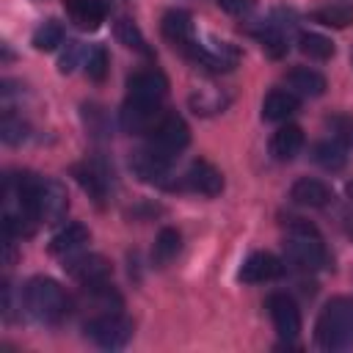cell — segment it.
Returning <instances> with one entry per match:
<instances>
[{"mask_svg": "<svg viewBox=\"0 0 353 353\" xmlns=\"http://www.w3.org/2000/svg\"><path fill=\"white\" fill-rule=\"evenodd\" d=\"M345 193H347V199H350V201H353V179H350V182H347V185H345Z\"/></svg>", "mask_w": 353, "mask_h": 353, "instance_id": "cell-34", "label": "cell"}, {"mask_svg": "<svg viewBox=\"0 0 353 353\" xmlns=\"http://www.w3.org/2000/svg\"><path fill=\"white\" fill-rule=\"evenodd\" d=\"M83 331H85V336L97 347H102V350H121L130 342V336H132V323L121 312L108 309V312L91 317L83 325Z\"/></svg>", "mask_w": 353, "mask_h": 353, "instance_id": "cell-6", "label": "cell"}, {"mask_svg": "<svg viewBox=\"0 0 353 353\" xmlns=\"http://www.w3.org/2000/svg\"><path fill=\"white\" fill-rule=\"evenodd\" d=\"M287 85H290V91L292 94H298V97H323L325 94V88H328V83H325V77L317 72V69H312V66H295V69H290L287 72Z\"/></svg>", "mask_w": 353, "mask_h": 353, "instance_id": "cell-20", "label": "cell"}, {"mask_svg": "<svg viewBox=\"0 0 353 353\" xmlns=\"http://www.w3.org/2000/svg\"><path fill=\"white\" fill-rule=\"evenodd\" d=\"M221 11H226L229 17H251L256 8V0H215Z\"/></svg>", "mask_w": 353, "mask_h": 353, "instance_id": "cell-31", "label": "cell"}, {"mask_svg": "<svg viewBox=\"0 0 353 353\" xmlns=\"http://www.w3.org/2000/svg\"><path fill=\"white\" fill-rule=\"evenodd\" d=\"M160 116H163V110L157 105H141V102L124 99V105L119 110V124L130 135H149V130L157 124Z\"/></svg>", "mask_w": 353, "mask_h": 353, "instance_id": "cell-15", "label": "cell"}, {"mask_svg": "<svg viewBox=\"0 0 353 353\" xmlns=\"http://www.w3.org/2000/svg\"><path fill=\"white\" fill-rule=\"evenodd\" d=\"M58 44H63V28H61L55 19H47V22H41V25L33 30V47H36V50L50 52V50H55Z\"/></svg>", "mask_w": 353, "mask_h": 353, "instance_id": "cell-28", "label": "cell"}, {"mask_svg": "<svg viewBox=\"0 0 353 353\" xmlns=\"http://www.w3.org/2000/svg\"><path fill=\"white\" fill-rule=\"evenodd\" d=\"M80 41H66V50H63V55H61V61H58V69L66 74V72H72L74 69V63H77V58H80Z\"/></svg>", "mask_w": 353, "mask_h": 353, "instance_id": "cell-32", "label": "cell"}, {"mask_svg": "<svg viewBox=\"0 0 353 353\" xmlns=\"http://www.w3.org/2000/svg\"><path fill=\"white\" fill-rule=\"evenodd\" d=\"M66 273L83 284V287H94V284H105L110 281V262L99 254H80V256H72L66 259Z\"/></svg>", "mask_w": 353, "mask_h": 353, "instance_id": "cell-12", "label": "cell"}, {"mask_svg": "<svg viewBox=\"0 0 353 353\" xmlns=\"http://www.w3.org/2000/svg\"><path fill=\"white\" fill-rule=\"evenodd\" d=\"M312 160H314L323 171H339V168H345V163H347V146H345L339 138L320 141V143H314V149H312Z\"/></svg>", "mask_w": 353, "mask_h": 353, "instance_id": "cell-23", "label": "cell"}, {"mask_svg": "<svg viewBox=\"0 0 353 353\" xmlns=\"http://www.w3.org/2000/svg\"><path fill=\"white\" fill-rule=\"evenodd\" d=\"M314 345L320 350H345L353 345V298H331L314 323Z\"/></svg>", "mask_w": 353, "mask_h": 353, "instance_id": "cell-3", "label": "cell"}, {"mask_svg": "<svg viewBox=\"0 0 353 353\" xmlns=\"http://www.w3.org/2000/svg\"><path fill=\"white\" fill-rule=\"evenodd\" d=\"M154 149H160L168 157H176L188 143H190V127L179 113H163L157 124L149 130V141Z\"/></svg>", "mask_w": 353, "mask_h": 353, "instance_id": "cell-8", "label": "cell"}, {"mask_svg": "<svg viewBox=\"0 0 353 353\" xmlns=\"http://www.w3.org/2000/svg\"><path fill=\"white\" fill-rule=\"evenodd\" d=\"M179 248H182V234H179L174 226H165V229H160L157 237H154V245H152V262H154L157 268H165L171 259H176Z\"/></svg>", "mask_w": 353, "mask_h": 353, "instance_id": "cell-24", "label": "cell"}, {"mask_svg": "<svg viewBox=\"0 0 353 353\" xmlns=\"http://www.w3.org/2000/svg\"><path fill=\"white\" fill-rule=\"evenodd\" d=\"M350 61H353V55H350Z\"/></svg>", "mask_w": 353, "mask_h": 353, "instance_id": "cell-35", "label": "cell"}, {"mask_svg": "<svg viewBox=\"0 0 353 353\" xmlns=\"http://www.w3.org/2000/svg\"><path fill=\"white\" fill-rule=\"evenodd\" d=\"M284 256L292 268L314 273L331 268V254L323 243V234L314 223L303 218H287V237H284Z\"/></svg>", "mask_w": 353, "mask_h": 353, "instance_id": "cell-2", "label": "cell"}, {"mask_svg": "<svg viewBox=\"0 0 353 353\" xmlns=\"http://www.w3.org/2000/svg\"><path fill=\"white\" fill-rule=\"evenodd\" d=\"M113 33H116V39H119L127 50L141 52V55H152V50H149V44H146L141 28L135 25V19H130V17H119V19L113 22Z\"/></svg>", "mask_w": 353, "mask_h": 353, "instance_id": "cell-25", "label": "cell"}, {"mask_svg": "<svg viewBox=\"0 0 353 353\" xmlns=\"http://www.w3.org/2000/svg\"><path fill=\"white\" fill-rule=\"evenodd\" d=\"M182 55L190 63H196V66H201L207 72H232L237 66V61H240V52H237L234 44H229L223 39H215V36H199V33L182 50Z\"/></svg>", "mask_w": 353, "mask_h": 353, "instance_id": "cell-5", "label": "cell"}, {"mask_svg": "<svg viewBox=\"0 0 353 353\" xmlns=\"http://www.w3.org/2000/svg\"><path fill=\"white\" fill-rule=\"evenodd\" d=\"M171 163L174 157L163 154L160 149H154L152 143L135 149L130 154V168L132 174L146 182V185H157V188H176V182H171Z\"/></svg>", "mask_w": 353, "mask_h": 353, "instance_id": "cell-7", "label": "cell"}, {"mask_svg": "<svg viewBox=\"0 0 353 353\" xmlns=\"http://www.w3.org/2000/svg\"><path fill=\"white\" fill-rule=\"evenodd\" d=\"M268 149H270V157L279 160V163L295 160V157L301 154V149H303V130H301L298 124H284V127H279V130L270 135Z\"/></svg>", "mask_w": 353, "mask_h": 353, "instance_id": "cell-19", "label": "cell"}, {"mask_svg": "<svg viewBox=\"0 0 353 353\" xmlns=\"http://www.w3.org/2000/svg\"><path fill=\"white\" fill-rule=\"evenodd\" d=\"M160 30H163L165 41L182 52V50L196 39L193 14L185 11V8H168V11L163 14V19H160Z\"/></svg>", "mask_w": 353, "mask_h": 353, "instance_id": "cell-14", "label": "cell"}, {"mask_svg": "<svg viewBox=\"0 0 353 353\" xmlns=\"http://www.w3.org/2000/svg\"><path fill=\"white\" fill-rule=\"evenodd\" d=\"M25 309L28 314L41 323V325H58L66 320L69 314V295L63 292V287L50 279V276H33L28 284H25Z\"/></svg>", "mask_w": 353, "mask_h": 353, "instance_id": "cell-4", "label": "cell"}, {"mask_svg": "<svg viewBox=\"0 0 353 353\" xmlns=\"http://www.w3.org/2000/svg\"><path fill=\"white\" fill-rule=\"evenodd\" d=\"M63 11L80 30H97L108 19L110 8L105 0H63Z\"/></svg>", "mask_w": 353, "mask_h": 353, "instance_id": "cell-18", "label": "cell"}, {"mask_svg": "<svg viewBox=\"0 0 353 353\" xmlns=\"http://www.w3.org/2000/svg\"><path fill=\"white\" fill-rule=\"evenodd\" d=\"M290 199L301 207H312V210H320V207H328L334 201V190L317 179V176H301L292 182L290 188Z\"/></svg>", "mask_w": 353, "mask_h": 353, "instance_id": "cell-17", "label": "cell"}, {"mask_svg": "<svg viewBox=\"0 0 353 353\" xmlns=\"http://www.w3.org/2000/svg\"><path fill=\"white\" fill-rule=\"evenodd\" d=\"M0 132H3V141L11 146H19L22 141H28V124L22 121V116H14L11 108H6V113H3Z\"/></svg>", "mask_w": 353, "mask_h": 353, "instance_id": "cell-30", "label": "cell"}, {"mask_svg": "<svg viewBox=\"0 0 353 353\" xmlns=\"http://www.w3.org/2000/svg\"><path fill=\"white\" fill-rule=\"evenodd\" d=\"M108 69H110V58H108V50L102 44H94L88 52H85V74L94 80V83H102L108 77Z\"/></svg>", "mask_w": 353, "mask_h": 353, "instance_id": "cell-29", "label": "cell"}, {"mask_svg": "<svg viewBox=\"0 0 353 353\" xmlns=\"http://www.w3.org/2000/svg\"><path fill=\"white\" fill-rule=\"evenodd\" d=\"M72 176L77 179V185L88 193V199H94L97 204H102L108 199V190H110V176L105 171V165L94 163V160H85V163H77L72 165Z\"/></svg>", "mask_w": 353, "mask_h": 353, "instance_id": "cell-16", "label": "cell"}, {"mask_svg": "<svg viewBox=\"0 0 353 353\" xmlns=\"http://www.w3.org/2000/svg\"><path fill=\"white\" fill-rule=\"evenodd\" d=\"M268 312H270L276 334L284 342L298 339V334H301V309H298V303L287 292H273L268 298Z\"/></svg>", "mask_w": 353, "mask_h": 353, "instance_id": "cell-10", "label": "cell"}, {"mask_svg": "<svg viewBox=\"0 0 353 353\" xmlns=\"http://www.w3.org/2000/svg\"><path fill=\"white\" fill-rule=\"evenodd\" d=\"M301 108V97L290 88H276L262 99V119L265 121H284Z\"/></svg>", "mask_w": 353, "mask_h": 353, "instance_id": "cell-21", "label": "cell"}, {"mask_svg": "<svg viewBox=\"0 0 353 353\" xmlns=\"http://www.w3.org/2000/svg\"><path fill=\"white\" fill-rule=\"evenodd\" d=\"M88 237H91L88 229H85L83 223L72 221V223L61 226V229L52 234V240H50V251H52V254H61V256H69V254L80 251V248L88 243Z\"/></svg>", "mask_w": 353, "mask_h": 353, "instance_id": "cell-22", "label": "cell"}, {"mask_svg": "<svg viewBox=\"0 0 353 353\" xmlns=\"http://www.w3.org/2000/svg\"><path fill=\"white\" fill-rule=\"evenodd\" d=\"M312 22L325 25V28H347L353 25V6L347 3H328L312 11Z\"/></svg>", "mask_w": 353, "mask_h": 353, "instance_id": "cell-26", "label": "cell"}, {"mask_svg": "<svg viewBox=\"0 0 353 353\" xmlns=\"http://www.w3.org/2000/svg\"><path fill=\"white\" fill-rule=\"evenodd\" d=\"M165 91H168V80L160 69H138L127 77V99L130 102L163 108Z\"/></svg>", "mask_w": 353, "mask_h": 353, "instance_id": "cell-9", "label": "cell"}, {"mask_svg": "<svg viewBox=\"0 0 353 353\" xmlns=\"http://www.w3.org/2000/svg\"><path fill=\"white\" fill-rule=\"evenodd\" d=\"M182 188H188L190 193L215 199V196H221V190H223V176H221V171H218L212 163H207V160H193V163L188 165V171L182 174Z\"/></svg>", "mask_w": 353, "mask_h": 353, "instance_id": "cell-11", "label": "cell"}, {"mask_svg": "<svg viewBox=\"0 0 353 353\" xmlns=\"http://www.w3.org/2000/svg\"><path fill=\"white\" fill-rule=\"evenodd\" d=\"M342 229H345V234L353 240V212H345V215H342Z\"/></svg>", "mask_w": 353, "mask_h": 353, "instance_id": "cell-33", "label": "cell"}, {"mask_svg": "<svg viewBox=\"0 0 353 353\" xmlns=\"http://www.w3.org/2000/svg\"><path fill=\"white\" fill-rule=\"evenodd\" d=\"M298 50L303 55H309L312 61H328V58H334V41L328 36L312 33V30H306V33L298 36Z\"/></svg>", "mask_w": 353, "mask_h": 353, "instance_id": "cell-27", "label": "cell"}, {"mask_svg": "<svg viewBox=\"0 0 353 353\" xmlns=\"http://www.w3.org/2000/svg\"><path fill=\"white\" fill-rule=\"evenodd\" d=\"M284 273V262L270 254V251H254L248 254V259L240 265L237 270V279L243 284H265V281H273Z\"/></svg>", "mask_w": 353, "mask_h": 353, "instance_id": "cell-13", "label": "cell"}, {"mask_svg": "<svg viewBox=\"0 0 353 353\" xmlns=\"http://www.w3.org/2000/svg\"><path fill=\"white\" fill-rule=\"evenodd\" d=\"M3 201H17L25 207L39 223L61 221L66 212V190L61 182L39 174H8L3 179Z\"/></svg>", "mask_w": 353, "mask_h": 353, "instance_id": "cell-1", "label": "cell"}]
</instances>
